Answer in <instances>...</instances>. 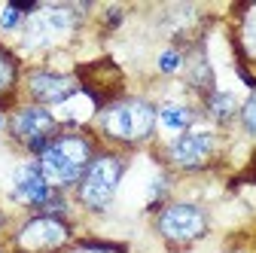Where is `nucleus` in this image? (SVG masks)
I'll return each mask as SVG.
<instances>
[{
  "label": "nucleus",
  "instance_id": "obj_4",
  "mask_svg": "<svg viewBox=\"0 0 256 253\" xmlns=\"http://www.w3.org/2000/svg\"><path fill=\"white\" fill-rule=\"evenodd\" d=\"M125 171H128V156L125 152L98 150L94 159L88 162L82 180L76 183V204L92 210V214H104L116 198V189H119Z\"/></svg>",
  "mask_w": 256,
  "mask_h": 253
},
{
  "label": "nucleus",
  "instance_id": "obj_16",
  "mask_svg": "<svg viewBox=\"0 0 256 253\" xmlns=\"http://www.w3.org/2000/svg\"><path fill=\"white\" fill-rule=\"evenodd\" d=\"M64 253H128V247L116 241H76Z\"/></svg>",
  "mask_w": 256,
  "mask_h": 253
},
{
  "label": "nucleus",
  "instance_id": "obj_9",
  "mask_svg": "<svg viewBox=\"0 0 256 253\" xmlns=\"http://www.w3.org/2000/svg\"><path fill=\"white\" fill-rule=\"evenodd\" d=\"M220 152V134L216 132H183L165 146V162L177 171H204L214 165Z\"/></svg>",
  "mask_w": 256,
  "mask_h": 253
},
{
  "label": "nucleus",
  "instance_id": "obj_19",
  "mask_svg": "<svg viewBox=\"0 0 256 253\" xmlns=\"http://www.w3.org/2000/svg\"><path fill=\"white\" fill-rule=\"evenodd\" d=\"M24 28V16L16 10V6H4V12H0V30L4 34H16V30H22Z\"/></svg>",
  "mask_w": 256,
  "mask_h": 253
},
{
  "label": "nucleus",
  "instance_id": "obj_6",
  "mask_svg": "<svg viewBox=\"0 0 256 253\" xmlns=\"http://www.w3.org/2000/svg\"><path fill=\"white\" fill-rule=\"evenodd\" d=\"M156 232L165 244L189 247L210 232V216L196 202H171L162 204L156 214Z\"/></svg>",
  "mask_w": 256,
  "mask_h": 253
},
{
  "label": "nucleus",
  "instance_id": "obj_14",
  "mask_svg": "<svg viewBox=\"0 0 256 253\" xmlns=\"http://www.w3.org/2000/svg\"><path fill=\"white\" fill-rule=\"evenodd\" d=\"M238 110H241V101L235 98L232 92H214V94H208V98H204V113H208L216 125L235 122Z\"/></svg>",
  "mask_w": 256,
  "mask_h": 253
},
{
  "label": "nucleus",
  "instance_id": "obj_13",
  "mask_svg": "<svg viewBox=\"0 0 256 253\" xmlns=\"http://www.w3.org/2000/svg\"><path fill=\"white\" fill-rule=\"evenodd\" d=\"M18 82H22V58L0 43V110L16 101Z\"/></svg>",
  "mask_w": 256,
  "mask_h": 253
},
{
  "label": "nucleus",
  "instance_id": "obj_18",
  "mask_svg": "<svg viewBox=\"0 0 256 253\" xmlns=\"http://www.w3.org/2000/svg\"><path fill=\"white\" fill-rule=\"evenodd\" d=\"M158 74H165V76H171V74H177L180 68H183V55H180V49H162L158 52Z\"/></svg>",
  "mask_w": 256,
  "mask_h": 253
},
{
  "label": "nucleus",
  "instance_id": "obj_1",
  "mask_svg": "<svg viewBox=\"0 0 256 253\" xmlns=\"http://www.w3.org/2000/svg\"><path fill=\"white\" fill-rule=\"evenodd\" d=\"M98 152V134L92 128H74V132H61L46 152L40 156V168L46 174V180L52 183V189H76V183L82 180L88 162Z\"/></svg>",
  "mask_w": 256,
  "mask_h": 253
},
{
  "label": "nucleus",
  "instance_id": "obj_8",
  "mask_svg": "<svg viewBox=\"0 0 256 253\" xmlns=\"http://www.w3.org/2000/svg\"><path fill=\"white\" fill-rule=\"evenodd\" d=\"M74 76L80 82V92L88 94L98 113L104 107H110L113 101L125 98V94H122L125 92V76H122L119 64L113 58H107V55L98 58V61H88V64H80Z\"/></svg>",
  "mask_w": 256,
  "mask_h": 253
},
{
  "label": "nucleus",
  "instance_id": "obj_20",
  "mask_svg": "<svg viewBox=\"0 0 256 253\" xmlns=\"http://www.w3.org/2000/svg\"><path fill=\"white\" fill-rule=\"evenodd\" d=\"M122 18H125V10H122V6H107V12H104L107 30H116V28L122 24Z\"/></svg>",
  "mask_w": 256,
  "mask_h": 253
},
{
  "label": "nucleus",
  "instance_id": "obj_2",
  "mask_svg": "<svg viewBox=\"0 0 256 253\" xmlns=\"http://www.w3.org/2000/svg\"><path fill=\"white\" fill-rule=\"evenodd\" d=\"M158 125V107L146 98H119L104 107L94 122V134L116 146H140L152 140Z\"/></svg>",
  "mask_w": 256,
  "mask_h": 253
},
{
  "label": "nucleus",
  "instance_id": "obj_23",
  "mask_svg": "<svg viewBox=\"0 0 256 253\" xmlns=\"http://www.w3.org/2000/svg\"><path fill=\"white\" fill-rule=\"evenodd\" d=\"M229 253H250V250H229Z\"/></svg>",
  "mask_w": 256,
  "mask_h": 253
},
{
  "label": "nucleus",
  "instance_id": "obj_10",
  "mask_svg": "<svg viewBox=\"0 0 256 253\" xmlns=\"http://www.w3.org/2000/svg\"><path fill=\"white\" fill-rule=\"evenodd\" d=\"M24 92H28L30 104L58 107V104H68L70 98H76L80 82H76L74 74H58V70H49V68H34L24 76Z\"/></svg>",
  "mask_w": 256,
  "mask_h": 253
},
{
  "label": "nucleus",
  "instance_id": "obj_15",
  "mask_svg": "<svg viewBox=\"0 0 256 253\" xmlns=\"http://www.w3.org/2000/svg\"><path fill=\"white\" fill-rule=\"evenodd\" d=\"M196 116H198V113L192 110L189 104H177V101H165L162 107H158V122H162L165 128L177 132V134L189 132L192 122H196Z\"/></svg>",
  "mask_w": 256,
  "mask_h": 253
},
{
  "label": "nucleus",
  "instance_id": "obj_5",
  "mask_svg": "<svg viewBox=\"0 0 256 253\" xmlns=\"http://www.w3.org/2000/svg\"><path fill=\"white\" fill-rule=\"evenodd\" d=\"M6 132L16 144H22L30 159H40L46 152V146L64 132V125L52 116L49 107H40V104H22L10 113L6 119Z\"/></svg>",
  "mask_w": 256,
  "mask_h": 253
},
{
  "label": "nucleus",
  "instance_id": "obj_7",
  "mask_svg": "<svg viewBox=\"0 0 256 253\" xmlns=\"http://www.w3.org/2000/svg\"><path fill=\"white\" fill-rule=\"evenodd\" d=\"M74 241V226L61 216L34 214L16 229L12 253H61Z\"/></svg>",
  "mask_w": 256,
  "mask_h": 253
},
{
  "label": "nucleus",
  "instance_id": "obj_3",
  "mask_svg": "<svg viewBox=\"0 0 256 253\" xmlns=\"http://www.w3.org/2000/svg\"><path fill=\"white\" fill-rule=\"evenodd\" d=\"M82 24L80 6L74 4H40L34 16L24 18L18 30V46L24 52H49L61 43H68Z\"/></svg>",
  "mask_w": 256,
  "mask_h": 253
},
{
  "label": "nucleus",
  "instance_id": "obj_21",
  "mask_svg": "<svg viewBox=\"0 0 256 253\" xmlns=\"http://www.w3.org/2000/svg\"><path fill=\"white\" fill-rule=\"evenodd\" d=\"M4 128H6V113L0 110V132H4Z\"/></svg>",
  "mask_w": 256,
  "mask_h": 253
},
{
  "label": "nucleus",
  "instance_id": "obj_12",
  "mask_svg": "<svg viewBox=\"0 0 256 253\" xmlns=\"http://www.w3.org/2000/svg\"><path fill=\"white\" fill-rule=\"evenodd\" d=\"M235 52L238 64H256V4L235 6Z\"/></svg>",
  "mask_w": 256,
  "mask_h": 253
},
{
  "label": "nucleus",
  "instance_id": "obj_24",
  "mask_svg": "<svg viewBox=\"0 0 256 253\" xmlns=\"http://www.w3.org/2000/svg\"><path fill=\"white\" fill-rule=\"evenodd\" d=\"M0 253H4V250H0Z\"/></svg>",
  "mask_w": 256,
  "mask_h": 253
},
{
  "label": "nucleus",
  "instance_id": "obj_22",
  "mask_svg": "<svg viewBox=\"0 0 256 253\" xmlns=\"http://www.w3.org/2000/svg\"><path fill=\"white\" fill-rule=\"evenodd\" d=\"M4 226H6V216H4V210H0V232H4Z\"/></svg>",
  "mask_w": 256,
  "mask_h": 253
},
{
  "label": "nucleus",
  "instance_id": "obj_17",
  "mask_svg": "<svg viewBox=\"0 0 256 253\" xmlns=\"http://www.w3.org/2000/svg\"><path fill=\"white\" fill-rule=\"evenodd\" d=\"M238 119H241L244 134L256 140V92H250L247 98H244V104H241V110H238Z\"/></svg>",
  "mask_w": 256,
  "mask_h": 253
},
{
  "label": "nucleus",
  "instance_id": "obj_11",
  "mask_svg": "<svg viewBox=\"0 0 256 253\" xmlns=\"http://www.w3.org/2000/svg\"><path fill=\"white\" fill-rule=\"evenodd\" d=\"M52 192H55V189H52V183L46 180V174H43V168H40L37 159H28L24 165H18V168L12 171L10 198L18 202V204H24V208H30L34 214L52 198Z\"/></svg>",
  "mask_w": 256,
  "mask_h": 253
}]
</instances>
